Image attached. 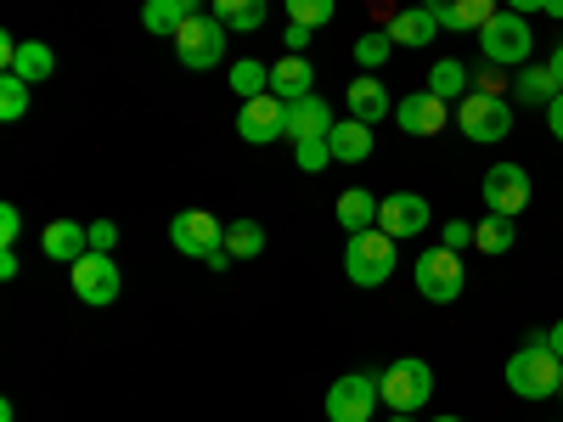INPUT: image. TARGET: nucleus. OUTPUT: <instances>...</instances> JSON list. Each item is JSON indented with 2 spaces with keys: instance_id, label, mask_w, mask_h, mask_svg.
I'll use <instances>...</instances> for the list:
<instances>
[{
  "instance_id": "f257e3e1",
  "label": "nucleus",
  "mask_w": 563,
  "mask_h": 422,
  "mask_svg": "<svg viewBox=\"0 0 563 422\" xmlns=\"http://www.w3.org/2000/svg\"><path fill=\"white\" fill-rule=\"evenodd\" d=\"M558 384H563V360H558L552 338L530 333L525 349H512V360H507V389L519 400H558Z\"/></svg>"
},
{
  "instance_id": "f03ea898",
  "label": "nucleus",
  "mask_w": 563,
  "mask_h": 422,
  "mask_svg": "<svg viewBox=\"0 0 563 422\" xmlns=\"http://www.w3.org/2000/svg\"><path fill=\"white\" fill-rule=\"evenodd\" d=\"M169 243H175L186 259H203V265H214V270L231 265V254H225V220H214L209 209H180V214L169 220Z\"/></svg>"
},
{
  "instance_id": "7ed1b4c3",
  "label": "nucleus",
  "mask_w": 563,
  "mask_h": 422,
  "mask_svg": "<svg viewBox=\"0 0 563 422\" xmlns=\"http://www.w3.org/2000/svg\"><path fill=\"white\" fill-rule=\"evenodd\" d=\"M344 276L355 281V288H384V281L395 276V237L389 231H355V237L344 243Z\"/></svg>"
},
{
  "instance_id": "20e7f679",
  "label": "nucleus",
  "mask_w": 563,
  "mask_h": 422,
  "mask_svg": "<svg viewBox=\"0 0 563 422\" xmlns=\"http://www.w3.org/2000/svg\"><path fill=\"white\" fill-rule=\"evenodd\" d=\"M456 130L479 147H496V141L512 135V102L507 97H490V90H467L456 102Z\"/></svg>"
},
{
  "instance_id": "39448f33",
  "label": "nucleus",
  "mask_w": 563,
  "mask_h": 422,
  "mask_svg": "<svg viewBox=\"0 0 563 422\" xmlns=\"http://www.w3.org/2000/svg\"><path fill=\"white\" fill-rule=\"evenodd\" d=\"M411 281H417V293L429 299V304H456L462 288H467L462 254H451V248H422V254L411 259Z\"/></svg>"
},
{
  "instance_id": "423d86ee",
  "label": "nucleus",
  "mask_w": 563,
  "mask_h": 422,
  "mask_svg": "<svg viewBox=\"0 0 563 422\" xmlns=\"http://www.w3.org/2000/svg\"><path fill=\"white\" fill-rule=\"evenodd\" d=\"M479 45H485V63H496V68H525L530 52H536L530 18H525V12H496V18L479 29Z\"/></svg>"
},
{
  "instance_id": "0eeeda50",
  "label": "nucleus",
  "mask_w": 563,
  "mask_h": 422,
  "mask_svg": "<svg viewBox=\"0 0 563 422\" xmlns=\"http://www.w3.org/2000/svg\"><path fill=\"white\" fill-rule=\"evenodd\" d=\"M225 40H231V29L220 23V18H203V12H192V18H186L180 29H175V57L186 63V68H220L225 63Z\"/></svg>"
},
{
  "instance_id": "6e6552de",
  "label": "nucleus",
  "mask_w": 563,
  "mask_h": 422,
  "mask_svg": "<svg viewBox=\"0 0 563 422\" xmlns=\"http://www.w3.org/2000/svg\"><path fill=\"white\" fill-rule=\"evenodd\" d=\"M378 395H384L389 411H422V406L434 400V366L417 360V355L395 360L384 378H378Z\"/></svg>"
},
{
  "instance_id": "1a4fd4ad",
  "label": "nucleus",
  "mask_w": 563,
  "mask_h": 422,
  "mask_svg": "<svg viewBox=\"0 0 563 422\" xmlns=\"http://www.w3.org/2000/svg\"><path fill=\"white\" fill-rule=\"evenodd\" d=\"M68 281H74L79 304H90V310H108V304L124 293V270H119V259H113V254H97V248L68 265Z\"/></svg>"
},
{
  "instance_id": "9d476101",
  "label": "nucleus",
  "mask_w": 563,
  "mask_h": 422,
  "mask_svg": "<svg viewBox=\"0 0 563 422\" xmlns=\"http://www.w3.org/2000/svg\"><path fill=\"white\" fill-rule=\"evenodd\" d=\"M378 406H384L378 378H366V371H344V378L327 389V422H372Z\"/></svg>"
},
{
  "instance_id": "9b49d317",
  "label": "nucleus",
  "mask_w": 563,
  "mask_h": 422,
  "mask_svg": "<svg viewBox=\"0 0 563 422\" xmlns=\"http://www.w3.org/2000/svg\"><path fill=\"white\" fill-rule=\"evenodd\" d=\"M429 220H434V209H429V198H422V192H389V198L378 203V231H389L395 243L422 237V231H429Z\"/></svg>"
},
{
  "instance_id": "f8f14e48",
  "label": "nucleus",
  "mask_w": 563,
  "mask_h": 422,
  "mask_svg": "<svg viewBox=\"0 0 563 422\" xmlns=\"http://www.w3.org/2000/svg\"><path fill=\"white\" fill-rule=\"evenodd\" d=\"M238 135L249 141V147H271V141H282L288 135V102L282 97H254V102H243V113H238Z\"/></svg>"
},
{
  "instance_id": "ddd939ff",
  "label": "nucleus",
  "mask_w": 563,
  "mask_h": 422,
  "mask_svg": "<svg viewBox=\"0 0 563 422\" xmlns=\"http://www.w3.org/2000/svg\"><path fill=\"white\" fill-rule=\"evenodd\" d=\"M485 209L519 220V214L530 209V169H525V164H496V169H485Z\"/></svg>"
},
{
  "instance_id": "4468645a",
  "label": "nucleus",
  "mask_w": 563,
  "mask_h": 422,
  "mask_svg": "<svg viewBox=\"0 0 563 422\" xmlns=\"http://www.w3.org/2000/svg\"><path fill=\"white\" fill-rule=\"evenodd\" d=\"M445 108H451V102H440L434 90H411V97L395 102V124H400L406 135H440V130L451 124Z\"/></svg>"
},
{
  "instance_id": "2eb2a0df",
  "label": "nucleus",
  "mask_w": 563,
  "mask_h": 422,
  "mask_svg": "<svg viewBox=\"0 0 563 422\" xmlns=\"http://www.w3.org/2000/svg\"><path fill=\"white\" fill-rule=\"evenodd\" d=\"M434 12L440 29H456V34H479L490 18H496V0H422Z\"/></svg>"
},
{
  "instance_id": "dca6fc26",
  "label": "nucleus",
  "mask_w": 563,
  "mask_h": 422,
  "mask_svg": "<svg viewBox=\"0 0 563 422\" xmlns=\"http://www.w3.org/2000/svg\"><path fill=\"white\" fill-rule=\"evenodd\" d=\"M344 102H350V119H361V124H384V119L395 113L389 90H384V79H372V74L344 85Z\"/></svg>"
},
{
  "instance_id": "f3484780",
  "label": "nucleus",
  "mask_w": 563,
  "mask_h": 422,
  "mask_svg": "<svg viewBox=\"0 0 563 422\" xmlns=\"http://www.w3.org/2000/svg\"><path fill=\"white\" fill-rule=\"evenodd\" d=\"M40 248H45V259L74 265V259H85V254H90V231H85L79 220H52V225L40 231Z\"/></svg>"
},
{
  "instance_id": "a211bd4d",
  "label": "nucleus",
  "mask_w": 563,
  "mask_h": 422,
  "mask_svg": "<svg viewBox=\"0 0 563 422\" xmlns=\"http://www.w3.org/2000/svg\"><path fill=\"white\" fill-rule=\"evenodd\" d=\"M271 97H282V102H305V97H316V68L305 63V57H282L276 68H271Z\"/></svg>"
},
{
  "instance_id": "6ab92c4d",
  "label": "nucleus",
  "mask_w": 563,
  "mask_h": 422,
  "mask_svg": "<svg viewBox=\"0 0 563 422\" xmlns=\"http://www.w3.org/2000/svg\"><path fill=\"white\" fill-rule=\"evenodd\" d=\"M558 79H552V68L547 63H525L519 74H512V97H519L525 108H552V97H558Z\"/></svg>"
},
{
  "instance_id": "aec40b11",
  "label": "nucleus",
  "mask_w": 563,
  "mask_h": 422,
  "mask_svg": "<svg viewBox=\"0 0 563 422\" xmlns=\"http://www.w3.org/2000/svg\"><path fill=\"white\" fill-rule=\"evenodd\" d=\"M327 147H333V164H361V158H372V124H361V119L333 124V130H327Z\"/></svg>"
},
{
  "instance_id": "412c9836",
  "label": "nucleus",
  "mask_w": 563,
  "mask_h": 422,
  "mask_svg": "<svg viewBox=\"0 0 563 422\" xmlns=\"http://www.w3.org/2000/svg\"><path fill=\"white\" fill-rule=\"evenodd\" d=\"M339 119L321 97H305V102H288V141H310V135H327Z\"/></svg>"
},
{
  "instance_id": "4be33fe9",
  "label": "nucleus",
  "mask_w": 563,
  "mask_h": 422,
  "mask_svg": "<svg viewBox=\"0 0 563 422\" xmlns=\"http://www.w3.org/2000/svg\"><path fill=\"white\" fill-rule=\"evenodd\" d=\"M384 29H389V40H395V45H429V40L440 34V23H434V12H429V7H406V12H395Z\"/></svg>"
},
{
  "instance_id": "5701e85b",
  "label": "nucleus",
  "mask_w": 563,
  "mask_h": 422,
  "mask_svg": "<svg viewBox=\"0 0 563 422\" xmlns=\"http://www.w3.org/2000/svg\"><path fill=\"white\" fill-rule=\"evenodd\" d=\"M378 203L384 198H372V192H361V186H350V192H339V225L350 231V237H355V231H372V225H378Z\"/></svg>"
},
{
  "instance_id": "b1692460",
  "label": "nucleus",
  "mask_w": 563,
  "mask_h": 422,
  "mask_svg": "<svg viewBox=\"0 0 563 422\" xmlns=\"http://www.w3.org/2000/svg\"><path fill=\"white\" fill-rule=\"evenodd\" d=\"M7 74H18V79L40 85V79H52V74H57V52H52V45H45V40H23Z\"/></svg>"
},
{
  "instance_id": "393cba45",
  "label": "nucleus",
  "mask_w": 563,
  "mask_h": 422,
  "mask_svg": "<svg viewBox=\"0 0 563 422\" xmlns=\"http://www.w3.org/2000/svg\"><path fill=\"white\" fill-rule=\"evenodd\" d=\"M265 12H271V0H214V18L231 34H260L265 29Z\"/></svg>"
},
{
  "instance_id": "a878e982",
  "label": "nucleus",
  "mask_w": 563,
  "mask_h": 422,
  "mask_svg": "<svg viewBox=\"0 0 563 422\" xmlns=\"http://www.w3.org/2000/svg\"><path fill=\"white\" fill-rule=\"evenodd\" d=\"M512 243H519V220H512V214H485L479 225H474V248L479 254H507Z\"/></svg>"
},
{
  "instance_id": "bb28decb",
  "label": "nucleus",
  "mask_w": 563,
  "mask_h": 422,
  "mask_svg": "<svg viewBox=\"0 0 563 422\" xmlns=\"http://www.w3.org/2000/svg\"><path fill=\"white\" fill-rule=\"evenodd\" d=\"M422 90H434L440 102H462L474 85H467V68H462L456 57H440V63L429 68V85H422Z\"/></svg>"
},
{
  "instance_id": "cd10ccee",
  "label": "nucleus",
  "mask_w": 563,
  "mask_h": 422,
  "mask_svg": "<svg viewBox=\"0 0 563 422\" xmlns=\"http://www.w3.org/2000/svg\"><path fill=\"white\" fill-rule=\"evenodd\" d=\"M192 18V7L186 0H147L141 7V23H147V34H164V40H175V29Z\"/></svg>"
},
{
  "instance_id": "c85d7f7f",
  "label": "nucleus",
  "mask_w": 563,
  "mask_h": 422,
  "mask_svg": "<svg viewBox=\"0 0 563 422\" xmlns=\"http://www.w3.org/2000/svg\"><path fill=\"white\" fill-rule=\"evenodd\" d=\"M265 248V225L260 220H231L225 225V254L231 259H254Z\"/></svg>"
},
{
  "instance_id": "c756f323",
  "label": "nucleus",
  "mask_w": 563,
  "mask_h": 422,
  "mask_svg": "<svg viewBox=\"0 0 563 422\" xmlns=\"http://www.w3.org/2000/svg\"><path fill=\"white\" fill-rule=\"evenodd\" d=\"M231 90H238L243 102L265 97V90H271V68H265V63H254V57H243V63H231Z\"/></svg>"
},
{
  "instance_id": "7c9ffc66",
  "label": "nucleus",
  "mask_w": 563,
  "mask_h": 422,
  "mask_svg": "<svg viewBox=\"0 0 563 422\" xmlns=\"http://www.w3.org/2000/svg\"><path fill=\"white\" fill-rule=\"evenodd\" d=\"M29 79H18V74H0V119L7 124H18L23 113H29Z\"/></svg>"
},
{
  "instance_id": "2f4dec72",
  "label": "nucleus",
  "mask_w": 563,
  "mask_h": 422,
  "mask_svg": "<svg viewBox=\"0 0 563 422\" xmlns=\"http://www.w3.org/2000/svg\"><path fill=\"white\" fill-rule=\"evenodd\" d=\"M288 7V23H305V29H327L339 12V0H282Z\"/></svg>"
},
{
  "instance_id": "473e14b6",
  "label": "nucleus",
  "mask_w": 563,
  "mask_h": 422,
  "mask_svg": "<svg viewBox=\"0 0 563 422\" xmlns=\"http://www.w3.org/2000/svg\"><path fill=\"white\" fill-rule=\"evenodd\" d=\"M389 52H395V40H389V29H372V34H361L355 40V63L372 74V68H384L389 63Z\"/></svg>"
},
{
  "instance_id": "72a5a7b5",
  "label": "nucleus",
  "mask_w": 563,
  "mask_h": 422,
  "mask_svg": "<svg viewBox=\"0 0 563 422\" xmlns=\"http://www.w3.org/2000/svg\"><path fill=\"white\" fill-rule=\"evenodd\" d=\"M294 164L305 175H321L327 164H333V147H327V135H310V141H294Z\"/></svg>"
},
{
  "instance_id": "f704fd0d",
  "label": "nucleus",
  "mask_w": 563,
  "mask_h": 422,
  "mask_svg": "<svg viewBox=\"0 0 563 422\" xmlns=\"http://www.w3.org/2000/svg\"><path fill=\"white\" fill-rule=\"evenodd\" d=\"M467 243H474V225H467V220H445V225H440V248L462 254Z\"/></svg>"
},
{
  "instance_id": "c9c22d12",
  "label": "nucleus",
  "mask_w": 563,
  "mask_h": 422,
  "mask_svg": "<svg viewBox=\"0 0 563 422\" xmlns=\"http://www.w3.org/2000/svg\"><path fill=\"white\" fill-rule=\"evenodd\" d=\"M18 237H23V214L12 203H0V248H18Z\"/></svg>"
},
{
  "instance_id": "e433bc0d",
  "label": "nucleus",
  "mask_w": 563,
  "mask_h": 422,
  "mask_svg": "<svg viewBox=\"0 0 563 422\" xmlns=\"http://www.w3.org/2000/svg\"><path fill=\"white\" fill-rule=\"evenodd\" d=\"M85 231H90V248H97V254H113V243H119V225L113 220H90Z\"/></svg>"
},
{
  "instance_id": "4c0bfd02",
  "label": "nucleus",
  "mask_w": 563,
  "mask_h": 422,
  "mask_svg": "<svg viewBox=\"0 0 563 422\" xmlns=\"http://www.w3.org/2000/svg\"><path fill=\"white\" fill-rule=\"evenodd\" d=\"M479 90H490V97H501V90H507V74H501L496 63H485V68H479Z\"/></svg>"
},
{
  "instance_id": "58836bf2",
  "label": "nucleus",
  "mask_w": 563,
  "mask_h": 422,
  "mask_svg": "<svg viewBox=\"0 0 563 422\" xmlns=\"http://www.w3.org/2000/svg\"><path fill=\"white\" fill-rule=\"evenodd\" d=\"M310 34H316V29H305V23H288V34H282V40H288V52H294V57H305Z\"/></svg>"
},
{
  "instance_id": "ea45409f",
  "label": "nucleus",
  "mask_w": 563,
  "mask_h": 422,
  "mask_svg": "<svg viewBox=\"0 0 563 422\" xmlns=\"http://www.w3.org/2000/svg\"><path fill=\"white\" fill-rule=\"evenodd\" d=\"M18 265H23V259H18V248H0V281H12V276H18Z\"/></svg>"
},
{
  "instance_id": "a19ab883",
  "label": "nucleus",
  "mask_w": 563,
  "mask_h": 422,
  "mask_svg": "<svg viewBox=\"0 0 563 422\" xmlns=\"http://www.w3.org/2000/svg\"><path fill=\"white\" fill-rule=\"evenodd\" d=\"M547 124H552V135L563 141V90H558V97H552V108H547Z\"/></svg>"
},
{
  "instance_id": "79ce46f5",
  "label": "nucleus",
  "mask_w": 563,
  "mask_h": 422,
  "mask_svg": "<svg viewBox=\"0 0 563 422\" xmlns=\"http://www.w3.org/2000/svg\"><path fill=\"white\" fill-rule=\"evenodd\" d=\"M507 12H525V18H536V12H547V0H507Z\"/></svg>"
},
{
  "instance_id": "37998d69",
  "label": "nucleus",
  "mask_w": 563,
  "mask_h": 422,
  "mask_svg": "<svg viewBox=\"0 0 563 422\" xmlns=\"http://www.w3.org/2000/svg\"><path fill=\"white\" fill-rule=\"evenodd\" d=\"M547 68H552V79H558V85H563V45H558V52H552V57H547Z\"/></svg>"
},
{
  "instance_id": "c03bdc74",
  "label": "nucleus",
  "mask_w": 563,
  "mask_h": 422,
  "mask_svg": "<svg viewBox=\"0 0 563 422\" xmlns=\"http://www.w3.org/2000/svg\"><path fill=\"white\" fill-rule=\"evenodd\" d=\"M547 338H552V349H558V360H563V321L552 326V333H547Z\"/></svg>"
},
{
  "instance_id": "a18cd8bd",
  "label": "nucleus",
  "mask_w": 563,
  "mask_h": 422,
  "mask_svg": "<svg viewBox=\"0 0 563 422\" xmlns=\"http://www.w3.org/2000/svg\"><path fill=\"white\" fill-rule=\"evenodd\" d=\"M541 18H563V0H547V12Z\"/></svg>"
},
{
  "instance_id": "49530a36",
  "label": "nucleus",
  "mask_w": 563,
  "mask_h": 422,
  "mask_svg": "<svg viewBox=\"0 0 563 422\" xmlns=\"http://www.w3.org/2000/svg\"><path fill=\"white\" fill-rule=\"evenodd\" d=\"M389 422H411V411H389Z\"/></svg>"
},
{
  "instance_id": "de8ad7c7",
  "label": "nucleus",
  "mask_w": 563,
  "mask_h": 422,
  "mask_svg": "<svg viewBox=\"0 0 563 422\" xmlns=\"http://www.w3.org/2000/svg\"><path fill=\"white\" fill-rule=\"evenodd\" d=\"M434 422H462V417H434Z\"/></svg>"
},
{
  "instance_id": "09e8293b",
  "label": "nucleus",
  "mask_w": 563,
  "mask_h": 422,
  "mask_svg": "<svg viewBox=\"0 0 563 422\" xmlns=\"http://www.w3.org/2000/svg\"><path fill=\"white\" fill-rule=\"evenodd\" d=\"M558 400H563V384H558Z\"/></svg>"
},
{
  "instance_id": "8fccbe9b",
  "label": "nucleus",
  "mask_w": 563,
  "mask_h": 422,
  "mask_svg": "<svg viewBox=\"0 0 563 422\" xmlns=\"http://www.w3.org/2000/svg\"><path fill=\"white\" fill-rule=\"evenodd\" d=\"M186 7H198V0H186Z\"/></svg>"
}]
</instances>
